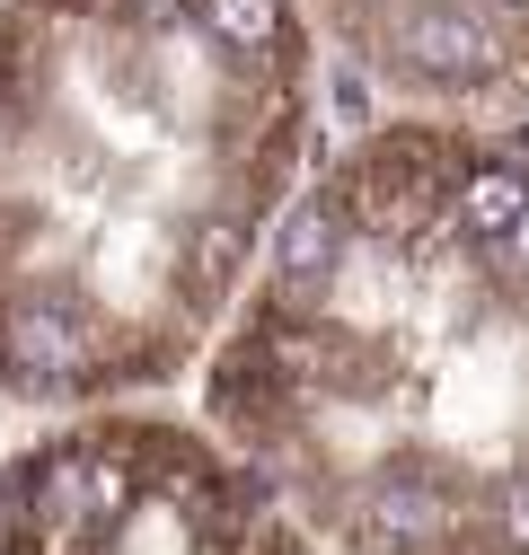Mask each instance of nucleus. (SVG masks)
<instances>
[{
	"instance_id": "1",
	"label": "nucleus",
	"mask_w": 529,
	"mask_h": 555,
	"mask_svg": "<svg viewBox=\"0 0 529 555\" xmlns=\"http://www.w3.org/2000/svg\"><path fill=\"white\" fill-rule=\"evenodd\" d=\"M0 379L18 397H89L106 388V326L72 300H10L0 309Z\"/></svg>"
},
{
	"instance_id": "2",
	"label": "nucleus",
	"mask_w": 529,
	"mask_h": 555,
	"mask_svg": "<svg viewBox=\"0 0 529 555\" xmlns=\"http://www.w3.org/2000/svg\"><path fill=\"white\" fill-rule=\"evenodd\" d=\"M388 72H407L415 89H486L503 72V36L477 0H407L388 18Z\"/></svg>"
},
{
	"instance_id": "3",
	"label": "nucleus",
	"mask_w": 529,
	"mask_h": 555,
	"mask_svg": "<svg viewBox=\"0 0 529 555\" xmlns=\"http://www.w3.org/2000/svg\"><path fill=\"white\" fill-rule=\"evenodd\" d=\"M345 247H353V221L336 194H300L283 230H274V309H309L326 300V283L345 273Z\"/></svg>"
},
{
	"instance_id": "4",
	"label": "nucleus",
	"mask_w": 529,
	"mask_h": 555,
	"mask_svg": "<svg viewBox=\"0 0 529 555\" xmlns=\"http://www.w3.org/2000/svg\"><path fill=\"white\" fill-rule=\"evenodd\" d=\"M256 256V203H212V212L185 221L177 273H185V309H221L238 292V273Z\"/></svg>"
},
{
	"instance_id": "5",
	"label": "nucleus",
	"mask_w": 529,
	"mask_h": 555,
	"mask_svg": "<svg viewBox=\"0 0 529 555\" xmlns=\"http://www.w3.org/2000/svg\"><path fill=\"white\" fill-rule=\"evenodd\" d=\"M194 27H204V44H221L238 72L292 53V10L283 0H194Z\"/></svg>"
},
{
	"instance_id": "6",
	"label": "nucleus",
	"mask_w": 529,
	"mask_h": 555,
	"mask_svg": "<svg viewBox=\"0 0 529 555\" xmlns=\"http://www.w3.org/2000/svg\"><path fill=\"white\" fill-rule=\"evenodd\" d=\"M326 89H336V115H345V124H362V115H371V89H362V72H336Z\"/></svg>"
},
{
	"instance_id": "7",
	"label": "nucleus",
	"mask_w": 529,
	"mask_h": 555,
	"mask_svg": "<svg viewBox=\"0 0 529 555\" xmlns=\"http://www.w3.org/2000/svg\"><path fill=\"white\" fill-rule=\"evenodd\" d=\"M512 10H529V0H512Z\"/></svg>"
}]
</instances>
